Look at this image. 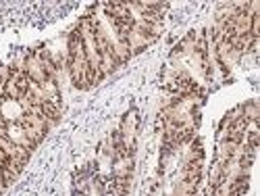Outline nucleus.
Here are the masks:
<instances>
[{"label":"nucleus","mask_w":260,"mask_h":196,"mask_svg":"<svg viewBox=\"0 0 260 196\" xmlns=\"http://www.w3.org/2000/svg\"><path fill=\"white\" fill-rule=\"evenodd\" d=\"M42 117L48 121V125H52V123L60 117L58 102H50V100H44V102H42Z\"/></svg>","instance_id":"nucleus-1"}]
</instances>
